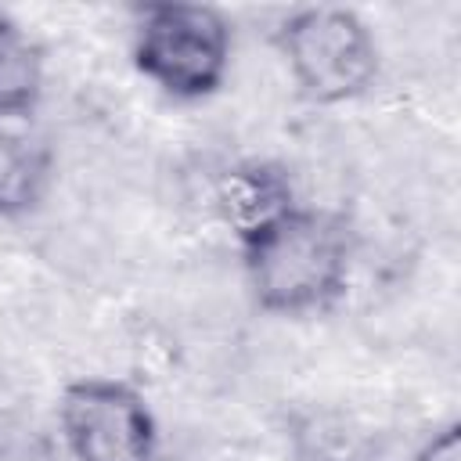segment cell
I'll use <instances>...</instances> for the list:
<instances>
[{
  "label": "cell",
  "instance_id": "obj_1",
  "mask_svg": "<svg viewBox=\"0 0 461 461\" xmlns=\"http://www.w3.org/2000/svg\"><path fill=\"white\" fill-rule=\"evenodd\" d=\"M252 303L274 317L331 310L349 285L353 238L342 216L299 202L238 245Z\"/></svg>",
  "mask_w": 461,
  "mask_h": 461
},
{
  "label": "cell",
  "instance_id": "obj_2",
  "mask_svg": "<svg viewBox=\"0 0 461 461\" xmlns=\"http://www.w3.org/2000/svg\"><path fill=\"white\" fill-rule=\"evenodd\" d=\"M133 68L173 101L212 97L234 61V25L209 4H144L130 25Z\"/></svg>",
  "mask_w": 461,
  "mask_h": 461
},
{
  "label": "cell",
  "instance_id": "obj_3",
  "mask_svg": "<svg viewBox=\"0 0 461 461\" xmlns=\"http://www.w3.org/2000/svg\"><path fill=\"white\" fill-rule=\"evenodd\" d=\"M274 47L313 104H346L364 97L378 79V40L371 25L339 4H306L288 11L274 29Z\"/></svg>",
  "mask_w": 461,
  "mask_h": 461
},
{
  "label": "cell",
  "instance_id": "obj_4",
  "mask_svg": "<svg viewBox=\"0 0 461 461\" xmlns=\"http://www.w3.org/2000/svg\"><path fill=\"white\" fill-rule=\"evenodd\" d=\"M58 436L72 461H158L162 436L140 389L86 375L58 396Z\"/></svg>",
  "mask_w": 461,
  "mask_h": 461
},
{
  "label": "cell",
  "instance_id": "obj_5",
  "mask_svg": "<svg viewBox=\"0 0 461 461\" xmlns=\"http://www.w3.org/2000/svg\"><path fill=\"white\" fill-rule=\"evenodd\" d=\"M295 205H299L295 184L277 162L249 158V162L230 166L216 180V212L238 245L259 234L267 223H274Z\"/></svg>",
  "mask_w": 461,
  "mask_h": 461
},
{
  "label": "cell",
  "instance_id": "obj_6",
  "mask_svg": "<svg viewBox=\"0 0 461 461\" xmlns=\"http://www.w3.org/2000/svg\"><path fill=\"white\" fill-rule=\"evenodd\" d=\"M54 180V155L43 137L18 122H0V216L14 220L32 212Z\"/></svg>",
  "mask_w": 461,
  "mask_h": 461
},
{
  "label": "cell",
  "instance_id": "obj_7",
  "mask_svg": "<svg viewBox=\"0 0 461 461\" xmlns=\"http://www.w3.org/2000/svg\"><path fill=\"white\" fill-rule=\"evenodd\" d=\"M43 97V54L36 40L0 11V122H25Z\"/></svg>",
  "mask_w": 461,
  "mask_h": 461
},
{
  "label": "cell",
  "instance_id": "obj_8",
  "mask_svg": "<svg viewBox=\"0 0 461 461\" xmlns=\"http://www.w3.org/2000/svg\"><path fill=\"white\" fill-rule=\"evenodd\" d=\"M418 461H457V429L447 425L443 432H436L418 454Z\"/></svg>",
  "mask_w": 461,
  "mask_h": 461
},
{
  "label": "cell",
  "instance_id": "obj_9",
  "mask_svg": "<svg viewBox=\"0 0 461 461\" xmlns=\"http://www.w3.org/2000/svg\"><path fill=\"white\" fill-rule=\"evenodd\" d=\"M0 461H47L36 439H7L0 443Z\"/></svg>",
  "mask_w": 461,
  "mask_h": 461
}]
</instances>
